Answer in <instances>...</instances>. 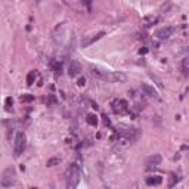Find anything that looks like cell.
<instances>
[{"label": "cell", "mask_w": 189, "mask_h": 189, "mask_svg": "<svg viewBox=\"0 0 189 189\" xmlns=\"http://www.w3.org/2000/svg\"><path fill=\"white\" fill-rule=\"evenodd\" d=\"M90 74L93 77H96L99 80H104L108 83H124L127 80V77L123 73H115V71H104L99 68H90Z\"/></svg>", "instance_id": "cell-1"}, {"label": "cell", "mask_w": 189, "mask_h": 189, "mask_svg": "<svg viewBox=\"0 0 189 189\" xmlns=\"http://www.w3.org/2000/svg\"><path fill=\"white\" fill-rule=\"evenodd\" d=\"M81 177V165L78 163H73L66 168L65 172V182H66V188L68 189H74Z\"/></svg>", "instance_id": "cell-2"}, {"label": "cell", "mask_w": 189, "mask_h": 189, "mask_svg": "<svg viewBox=\"0 0 189 189\" xmlns=\"http://www.w3.org/2000/svg\"><path fill=\"white\" fill-rule=\"evenodd\" d=\"M111 108H112V111H114L115 114H118V115H123L129 112V104L124 99H114L111 102Z\"/></svg>", "instance_id": "cell-3"}, {"label": "cell", "mask_w": 189, "mask_h": 189, "mask_svg": "<svg viewBox=\"0 0 189 189\" xmlns=\"http://www.w3.org/2000/svg\"><path fill=\"white\" fill-rule=\"evenodd\" d=\"M25 149V134L22 132H19L15 138V143H13V155L19 157Z\"/></svg>", "instance_id": "cell-4"}, {"label": "cell", "mask_w": 189, "mask_h": 189, "mask_svg": "<svg viewBox=\"0 0 189 189\" xmlns=\"http://www.w3.org/2000/svg\"><path fill=\"white\" fill-rule=\"evenodd\" d=\"M173 31H174L173 27H163V28H160V30L155 33V37L158 39V40H167V39L173 34Z\"/></svg>", "instance_id": "cell-5"}, {"label": "cell", "mask_w": 189, "mask_h": 189, "mask_svg": "<svg viewBox=\"0 0 189 189\" xmlns=\"http://www.w3.org/2000/svg\"><path fill=\"white\" fill-rule=\"evenodd\" d=\"M161 161H163V158L160 154H155V155H151L146 160V167L148 168H154V167H158V165L161 164Z\"/></svg>", "instance_id": "cell-6"}, {"label": "cell", "mask_w": 189, "mask_h": 189, "mask_svg": "<svg viewBox=\"0 0 189 189\" xmlns=\"http://www.w3.org/2000/svg\"><path fill=\"white\" fill-rule=\"evenodd\" d=\"M80 71H81V66L78 62H75V61H71V64L68 66V75L73 78V77H77V75L80 74Z\"/></svg>", "instance_id": "cell-7"}, {"label": "cell", "mask_w": 189, "mask_h": 189, "mask_svg": "<svg viewBox=\"0 0 189 189\" xmlns=\"http://www.w3.org/2000/svg\"><path fill=\"white\" fill-rule=\"evenodd\" d=\"M104 36H105V31H100V33L95 34V36H92V37H89V39H86V40H83V41H81V46H83V47H87V46H90V44H93L95 41L100 40V39H102Z\"/></svg>", "instance_id": "cell-8"}, {"label": "cell", "mask_w": 189, "mask_h": 189, "mask_svg": "<svg viewBox=\"0 0 189 189\" xmlns=\"http://www.w3.org/2000/svg\"><path fill=\"white\" fill-rule=\"evenodd\" d=\"M142 92H143L146 96H149V98H154V99L158 98V92H157L152 86H149V84H142Z\"/></svg>", "instance_id": "cell-9"}, {"label": "cell", "mask_w": 189, "mask_h": 189, "mask_svg": "<svg viewBox=\"0 0 189 189\" xmlns=\"http://www.w3.org/2000/svg\"><path fill=\"white\" fill-rule=\"evenodd\" d=\"M163 183V177L160 176H151V177H146V185L148 186H158Z\"/></svg>", "instance_id": "cell-10"}, {"label": "cell", "mask_w": 189, "mask_h": 189, "mask_svg": "<svg viewBox=\"0 0 189 189\" xmlns=\"http://www.w3.org/2000/svg\"><path fill=\"white\" fill-rule=\"evenodd\" d=\"M13 185H17L15 179H9V177H2L0 179V186H3V188H9V186H13Z\"/></svg>", "instance_id": "cell-11"}, {"label": "cell", "mask_w": 189, "mask_h": 189, "mask_svg": "<svg viewBox=\"0 0 189 189\" xmlns=\"http://www.w3.org/2000/svg\"><path fill=\"white\" fill-rule=\"evenodd\" d=\"M158 21V18L155 17H146V18H143V27H151V25H154Z\"/></svg>", "instance_id": "cell-12"}, {"label": "cell", "mask_w": 189, "mask_h": 189, "mask_svg": "<svg viewBox=\"0 0 189 189\" xmlns=\"http://www.w3.org/2000/svg\"><path fill=\"white\" fill-rule=\"evenodd\" d=\"M86 121H87V124L89 126H96L98 124V117L95 114H87V117H86Z\"/></svg>", "instance_id": "cell-13"}, {"label": "cell", "mask_w": 189, "mask_h": 189, "mask_svg": "<svg viewBox=\"0 0 189 189\" xmlns=\"http://www.w3.org/2000/svg\"><path fill=\"white\" fill-rule=\"evenodd\" d=\"M188 71H189V58H183V61H182V73H183V75H188Z\"/></svg>", "instance_id": "cell-14"}, {"label": "cell", "mask_w": 189, "mask_h": 189, "mask_svg": "<svg viewBox=\"0 0 189 189\" xmlns=\"http://www.w3.org/2000/svg\"><path fill=\"white\" fill-rule=\"evenodd\" d=\"M36 77H37V73H36V71H30L28 75H27V84L31 86V84L36 81Z\"/></svg>", "instance_id": "cell-15"}, {"label": "cell", "mask_w": 189, "mask_h": 189, "mask_svg": "<svg viewBox=\"0 0 189 189\" xmlns=\"http://www.w3.org/2000/svg\"><path fill=\"white\" fill-rule=\"evenodd\" d=\"M177 182H179V176H177V174H172V176H170V180H168V186L173 188Z\"/></svg>", "instance_id": "cell-16"}, {"label": "cell", "mask_w": 189, "mask_h": 189, "mask_svg": "<svg viewBox=\"0 0 189 189\" xmlns=\"http://www.w3.org/2000/svg\"><path fill=\"white\" fill-rule=\"evenodd\" d=\"M59 163H61V158H49L46 165H47V167H52V165H56V164H59Z\"/></svg>", "instance_id": "cell-17"}, {"label": "cell", "mask_w": 189, "mask_h": 189, "mask_svg": "<svg viewBox=\"0 0 189 189\" xmlns=\"http://www.w3.org/2000/svg\"><path fill=\"white\" fill-rule=\"evenodd\" d=\"M50 65H52V68H53V70H55L56 73H61V70H62V65H61L59 62H56V61H52V64H50Z\"/></svg>", "instance_id": "cell-18"}, {"label": "cell", "mask_w": 189, "mask_h": 189, "mask_svg": "<svg viewBox=\"0 0 189 189\" xmlns=\"http://www.w3.org/2000/svg\"><path fill=\"white\" fill-rule=\"evenodd\" d=\"M12 105H13V99H12V98H6V100H5V107H6V111H10Z\"/></svg>", "instance_id": "cell-19"}, {"label": "cell", "mask_w": 189, "mask_h": 189, "mask_svg": "<svg viewBox=\"0 0 189 189\" xmlns=\"http://www.w3.org/2000/svg\"><path fill=\"white\" fill-rule=\"evenodd\" d=\"M21 100H22V102H31V100H33V96H31V95H22V96H21Z\"/></svg>", "instance_id": "cell-20"}, {"label": "cell", "mask_w": 189, "mask_h": 189, "mask_svg": "<svg viewBox=\"0 0 189 189\" xmlns=\"http://www.w3.org/2000/svg\"><path fill=\"white\" fill-rule=\"evenodd\" d=\"M77 84L81 87V86H84L86 84V80H84V77H81V78H78V81H77Z\"/></svg>", "instance_id": "cell-21"}, {"label": "cell", "mask_w": 189, "mask_h": 189, "mask_svg": "<svg viewBox=\"0 0 189 189\" xmlns=\"http://www.w3.org/2000/svg\"><path fill=\"white\" fill-rule=\"evenodd\" d=\"M47 104H56V99L53 98V96H50L49 100H47Z\"/></svg>", "instance_id": "cell-22"}, {"label": "cell", "mask_w": 189, "mask_h": 189, "mask_svg": "<svg viewBox=\"0 0 189 189\" xmlns=\"http://www.w3.org/2000/svg\"><path fill=\"white\" fill-rule=\"evenodd\" d=\"M139 52H140V53H146V52H148V49H140Z\"/></svg>", "instance_id": "cell-23"}]
</instances>
